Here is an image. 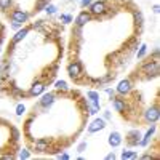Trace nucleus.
<instances>
[{"instance_id": "f257e3e1", "label": "nucleus", "mask_w": 160, "mask_h": 160, "mask_svg": "<svg viewBox=\"0 0 160 160\" xmlns=\"http://www.w3.org/2000/svg\"><path fill=\"white\" fill-rule=\"evenodd\" d=\"M88 13H90L91 16H96V18L106 16V15H109V5H108L106 0H96V2H91L90 3Z\"/></svg>"}, {"instance_id": "f03ea898", "label": "nucleus", "mask_w": 160, "mask_h": 160, "mask_svg": "<svg viewBox=\"0 0 160 160\" xmlns=\"http://www.w3.org/2000/svg\"><path fill=\"white\" fill-rule=\"evenodd\" d=\"M142 74L148 75V78H152V77H157L160 74V62H158V58L152 59V61H148L142 68H141Z\"/></svg>"}, {"instance_id": "7ed1b4c3", "label": "nucleus", "mask_w": 160, "mask_h": 160, "mask_svg": "<svg viewBox=\"0 0 160 160\" xmlns=\"http://www.w3.org/2000/svg\"><path fill=\"white\" fill-rule=\"evenodd\" d=\"M10 19H11V22H18V24L24 26V22H28V19H29V13L21 8H13L10 13Z\"/></svg>"}, {"instance_id": "20e7f679", "label": "nucleus", "mask_w": 160, "mask_h": 160, "mask_svg": "<svg viewBox=\"0 0 160 160\" xmlns=\"http://www.w3.org/2000/svg\"><path fill=\"white\" fill-rule=\"evenodd\" d=\"M68 74H69L71 78L78 80L80 77L83 75V64L80 62V61H72V62H69V66H68Z\"/></svg>"}, {"instance_id": "39448f33", "label": "nucleus", "mask_w": 160, "mask_h": 160, "mask_svg": "<svg viewBox=\"0 0 160 160\" xmlns=\"http://www.w3.org/2000/svg\"><path fill=\"white\" fill-rule=\"evenodd\" d=\"M158 118H160V109H158L157 104L151 106L149 109H146V112H144V120H146L148 123H157Z\"/></svg>"}, {"instance_id": "423d86ee", "label": "nucleus", "mask_w": 160, "mask_h": 160, "mask_svg": "<svg viewBox=\"0 0 160 160\" xmlns=\"http://www.w3.org/2000/svg\"><path fill=\"white\" fill-rule=\"evenodd\" d=\"M55 101H56L55 93H42V98L38 99V106L43 108V109H48V108H51V106L55 104Z\"/></svg>"}, {"instance_id": "0eeeda50", "label": "nucleus", "mask_w": 160, "mask_h": 160, "mask_svg": "<svg viewBox=\"0 0 160 160\" xmlns=\"http://www.w3.org/2000/svg\"><path fill=\"white\" fill-rule=\"evenodd\" d=\"M106 127H108V123H106V120L102 118V117H99V118H95V120H93V122L88 125V133H91V135H93V133H98V131H102Z\"/></svg>"}, {"instance_id": "6e6552de", "label": "nucleus", "mask_w": 160, "mask_h": 160, "mask_svg": "<svg viewBox=\"0 0 160 160\" xmlns=\"http://www.w3.org/2000/svg\"><path fill=\"white\" fill-rule=\"evenodd\" d=\"M131 88H133V87H131V80H130V78H125V80H120V82H118L115 91L118 93V95L125 96V95H128V93L131 91Z\"/></svg>"}, {"instance_id": "1a4fd4ad", "label": "nucleus", "mask_w": 160, "mask_h": 160, "mask_svg": "<svg viewBox=\"0 0 160 160\" xmlns=\"http://www.w3.org/2000/svg\"><path fill=\"white\" fill-rule=\"evenodd\" d=\"M111 99H112V106H114V111H115V112H118V114L127 112L128 104H127V101H125V99L117 98V96H114V98H111Z\"/></svg>"}, {"instance_id": "9d476101", "label": "nucleus", "mask_w": 160, "mask_h": 160, "mask_svg": "<svg viewBox=\"0 0 160 160\" xmlns=\"http://www.w3.org/2000/svg\"><path fill=\"white\" fill-rule=\"evenodd\" d=\"M50 139L48 138H38L37 141H34V151L35 152H47L50 148Z\"/></svg>"}, {"instance_id": "9b49d317", "label": "nucleus", "mask_w": 160, "mask_h": 160, "mask_svg": "<svg viewBox=\"0 0 160 160\" xmlns=\"http://www.w3.org/2000/svg\"><path fill=\"white\" fill-rule=\"evenodd\" d=\"M90 21H91V15H90L87 10H83V11H80L78 15H77L75 26H77V28H83V26H87V22H90Z\"/></svg>"}, {"instance_id": "f8f14e48", "label": "nucleus", "mask_w": 160, "mask_h": 160, "mask_svg": "<svg viewBox=\"0 0 160 160\" xmlns=\"http://www.w3.org/2000/svg\"><path fill=\"white\" fill-rule=\"evenodd\" d=\"M141 131L139 130H131L130 133H128V136H127V142H128V146H138L139 144V141H141Z\"/></svg>"}, {"instance_id": "ddd939ff", "label": "nucleus", "mask_w": 160, "mask_h": 160, "mask_svg": "<svg viewBox=\"0 0 160 160\" xmlns=\"http://www.w3.org/2000/svg\"><path fill=\"white\" fill-rule=\"evenodd\" d=\"M29 31H31V28H21V29H18V31H16V34L13 35V38H11V43L15 45V43L22 42V40L26 38V35L29 34Z\"/></svg>"}, {"instance_id": "4468645a", "label": "nucleus", "mask_w": 160, "mask_h": 160, "mask_svg": "<svg viewBox=\"0 0 160 160\" xmlns=\"http://www.w3.org/2000/svg\"><path fill=\"white\" fill-rule=\"evenodd\" d=\"M45 91V82H34L32 87L29 88V95L31 96H40Z\"/></svg>"}, {"instance_id": "2eb2a0df", "label": "nucleus", "mask_w": 160, "mask_h": 160, "mask_svg": "<svg viewBox=\"0 0 160 160\" xmlns=\"http://www.w3.org/2000/svg\"><path fill=\"white\" fill-rule=\"evenodd\" d=\"M155 130H157V127H155V123H151V128L146 131V135L144 136H141L142 139L139 141V146H142V148H146V146L149 144V141L152 139V136H154V133H155Z\"/></svg>"}, {"instance_id": "dca6fc26", "label": "nucleus", "mask_w": 160, "mask_h": 160, "mask_svg": "<svg viewBox=\"0 0 160 160\" xmlns=\"http://www.w3.org/2000/svg\"><path fill=\"white\" fill-rule=\"evenodd\" d=\"M122 135H120L118 131H112L111 135H109V138H108V142H109V146L111 148H118L120 144H122Z\"/></svg>"}, {"instance_id": "f3484780", "label": "nucleus", "mask_w": 160, "mask_h": 160, "mask_svg": "<svg viewBox=\"0 0 160 160\" xmlns=\"http://www.w3.org/2000/svg\"><path fill=\"white\" fill-rule=\"evenodd\" d=\"M139 155H138V152H135V151H128V149H125L123 152H122V155H120V158H123V160H128V158H138Z\"/></svg>"}, {"instance_id": "a211bd4d", "label": "nucleus", "mask_w": 160, "mask_h": 160, "mask_svg": "<svg viewBox=\"0 0 160 160\" xmlns=\"http://www.w3.org/2000/svg\"><path fill=\"white\" fill-rule=\"evenodd\" d=\"M87 109H88V112L91 114V115H95V114H98L99 112V102H88L87 104Z\"/></svg>"}, {"instance_id": "6ab92c4d", "label": "nucleus", "mask_w": 160, "mask_h": 160, "mask_svg": "<svg viewBox=\"0 0 160 160\" xmlns=\"http://www.w3.org/2000/svg\"><path fill=\"white\" fill-rule=\"evenodd\" d=\"M55 88L58 91H69V85H68V82H64V80H56Z\"/></svg>"}, {"instance_id": "aec40b11", "label": "nucleus", "mask_w": 160, "mask_h": 160, "mask_svg": "<svg viewBox=\"0 0 160 160\" xmlns=\"http://www.w3.org/2000/svg\"><path fill=\"white\" fill-rule=\"evenodd\" d=\"M87 98L90 102H99V93L90 90V91H87Z\"/></svg>"}, {"instance_id": "412c9836", "label": "nucleus", "mask_w": 160, "mask_h": 160, "mask_svg": "<svg viewBox=\"0 0 160 160\" xmlns=\"http://www.w3.org/2000/svg\"><path fill=\"white\" fill-rule=\"evenodd\" d=\"M13 7V0H0V11H8Z\"/></svg>"}, {"instance_id": "4be33fe9", "label": "nucleus", "mask_w": 160, "mask_h": 160, "mask_svg": "<svg viewBox=\"0 0 160 160\" xmlns=\"http://www.w3.org/2000/svg\"><path fill=\"white\" fill-rule=\"evenodd\" d=\"M45 11H47V15L53 16V15H56V11H58V7L56 5H53V3H48L45 7Z\"/></svg>"}, {"instance_id": "5701e85b", "label": "nucleus", "mask_w": 160, "mask_h": 160, "mask_svg": "<svg viewBox=\"0 0 160 160\" xmlns=\"http://www.w3.org/2000/svg\"><path fill=\"white\" fill-rule=\"evenodd\" d=\"M146 53H148V45H141V47H139V51L136 53V58H138V59H142V58L146 56Z\"/></svg>"}, {"instance_id": "b1692460", "label": "nucleus", "mask_w": 160, "mask_h": 160, "mask_svg": "<svg viewBox=\"0 0 160 160\" xmlns=\"http://www.w3.org/2000/svg\"><path fill=\"white\" fill-rule=\"evenodd\" d=\"M47 5H48V0H38V2L35 3V11H42V10H45Z\"/></svg>"}, {"instance_id": "393cba45", "label": "nucleus", "mask_w": 160, "mask_h": 160, "mask_svg": "<svg viewBox=\"0 0 160 160\" xmlns=\"http://www.w3.org/2000/svg\"><path fill=\"white\" fill-rule=\"evenodd\" d=\"M59 21H61L62 24H69V22H72V16L68 15V13H62V15L59 16Z\"/></svg>"}, {"instance_id": "a878e982", "label": "nucleus", "mask_w": 160, "mask_h": 160, "mask_svg": "<svg viewBox=\"0 0 160 160\" xmlns=\"http://www.w3.org/2000/svg\"><path fill=\"white\" fill-rule=\"evenodd\" d=\"M29 157H31V152L28 149H21L19 154H18V158H21V160H28Z\"/></svg>"}, {"instance_id": "bb28decb", "label": "nucleus", "mask_w": 160, "mask_h": 160, "mask_svg": "<svg viewBox=\"0 0 160 160\" xmlns=\"http://www.w3.org/2000/svg\"><path fill=\"white\" fill-rule=\"evenodd\" d=\"M133 16H135V21L141 26L142 24V15H141V11H133Z\"/></svg>"}, {"instance_id": "cd10ccee", "label": "nucleus", "mask_w": 160, "mask_h": 160, "mask_svg": "<svg viewBox=\"0 0 160 160\" xmlns=\"http://www.w3.org/2000/svg\"><path fill=\"white\" fill-rule=\"evenodd\" d=\"M26 112V106L24 104H18L16 106V115H22Z\"/></svg>"}, {"instance_id": "c85d7f7f", "label": "nucleus", "mask_w": 160, "mask_h": 160, "mask_svg": "<svg viewBox=\"0 0 160 160\" xmlns=\"http://www.w3.org/2000/svg\"><path fill=\"white\" fill-rule=\"evenodd\" d=\"M87 146H88V142H87V141H83V142H80V144L77 146V152H85V149H87Z\"/></svg>"}, {"instance_id": "c756f323", "label": "nucleus", "mask_w": 160, "mask_h": 160, "mask_svg": "<svg viewBox=\"0 0 160 160\" xmlns=\"http://www.w3.org/2000/svg\"><path fill=\"white\" fill-rule=\"evenodd\" d=\"M91 2L93 0H80V5H82V8H88Z\"/></svg>"}, {"instance_id": "7c9ffc66", "label": "nucleus", "mask_w": 160, "mask_h": 160, "mask_svg": "<svg viewBox=\"0 0 160 160\" xmlns=\"http://www.w3.org/2000/svg\"><path fill=\"white\" fill-rule=\"evenodd\" d=\"M58 158H62V160H69V158H71V155H69V154H66V152H62V154H59V155H58Z\"/></svg>"}, {"instance_id": "2f4dec72", "label": "nucleus", "mask_w": 160, "mask_h": 160, "mask_svg": "<svg viewBox=\"0 0 160 160\" xmlns=\"http://www.w3.org/2000/svg\"><path fill=\"white\" fill-rule=\"evenodd\" d=\"M2 158H3V160H13V158H15V155H13V154H5Z\"/></svg>"}, {"instance_id": "473e14b6", "label": "nucleus", "mask_w": 160, "mask_h": 160, "mask_svg": "<svg viewBox=\"0 0 160 160\" xmlns=\"http://www.w3.org/2000/svg\"><path fill=\"white\" fill-rule=\"evenodd\" d=\"M102 118L106 120V122H108V120H111V112H109V111H106V112H104V117H102Z\"/></svg>"}, {"instance_id": "72a5a7b5", "label": "nucleus", "mask_w": 160, "mask_h": 160, "mask_svg": "<svg viewBox=\"0 0 160 160\" xmlns=\"http://www.w3.org/2000/svg\"><path fill=\"white\" fill-rule=\"evenodd\" d=\"M106 93H108V95H109L111 98H114V95H115V91H114V90H111V88H106Z\"/></svg>"}, {"instance_id": "f704fd0d", "label": "nucleus", "mask_w": 160, "mask_h": 160, "mask_svg": "<svg viewBox=\"0 0 160 160\" xmlns=\"http://www.w3.org/2000/svg\"><path fill=\"white\" fill-rule=\"evenodd\" d=\"M152 11L155 13V15H158V11H160V7H158V3H155V5L152 7Z\"/></svg>"}, {"instance_id": "c9c22d12", "label": "nucleus", "mask_w": 160, "mask_h": 160, "mask_svg": "<svg viewBox=\"0 0 160 160\" xmlns=\"http://www.w3.org/2000/svg\"><path fill=\"white\" fill-rule=\"evenodd\" d=\"M114 158H115V154H114V152H111V154L106 155V160H114Z\"/></svg>"}, {"instance_id": "e433bc0d", "label": "nucleus", "mask_w": 160, "mask_h": 160, "mask_svg": "<svg viewBox=\"0 0 160 160\" xmlns=\"http://www.w3.org/2000/svg\"><path fill=\"white\" fill-rule=\"evenodd\" d=\"M139 158H152V155H151V154H144V155H141Z\"/></svg>"}, {"instance_id": "4c0bfd02", "label": "nucleus", "mask_w": 160, "mask_h": 160, "mask_svg": "<svg viewBox=\"0 0 160 160\" xmlns=\"http://www.w3.org/2000/svg\"><path fill=\"white\" fill-rule=\"evenodd\" d=\"M154 58H158V48L154 50Z\"/></svg>"}]
</instances>
